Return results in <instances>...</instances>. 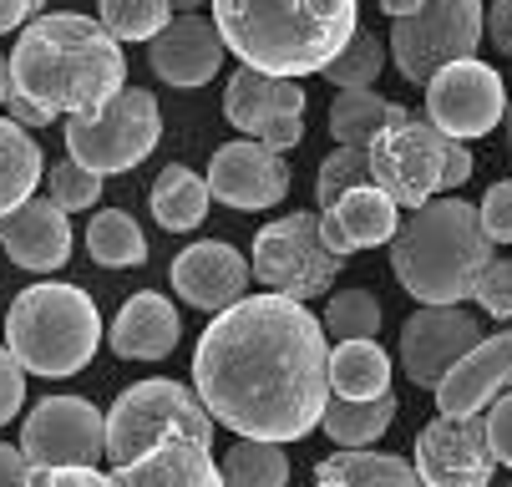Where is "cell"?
<instances>
[{"label":"cell","instance_id":"obj_49","mask_svg":"<svg viewBox=\"0 0 512 487\" xmlns=\"http://www.w3.org/2000/svg\"><path fill=\"white\" fill-rule=\"evenodd\" d=\"M0 102H11V61L0 56Z\"/></svg>","mask_w":512,"mask_h":487},{"label":"cell","instance_id":"obj_11","mask_svg":"<svg viewBox=\"0 0 512 487\" xmlns=\"http://www.w3.org/2000/svg\"><path fill=\"white\" fill-rule=\"evenodd\" d=\"M26 462L41 467H97L107 457V411L87 396H46L26 411L21 427Z\"/></svg>","mask_w":512,"mask_h":487},{"label":"cell","instance_id":"obj_48","mask_svg":"<svg viewBox=\"0 0 512 487\" xmlns=\"http://www.w3.org/2000/svg\"><path fill=\"white\" fill-rule=\"evenodd\" d=\"M416 6H421V0H381V11H386L391 21H401V16H411Z\"/></svg>","mask_w":512,"mask_h":487},{"label":"cell","instance_id":"obj_46","mask_svg":"<svg viewBox=\"0 0 512 487\" xmlns=\"http://www.w3.org/2000/svg\"><path fill=\"white\" fill-rule=\"evenodd\" d=\"M6 107H11V122H21V127H46V122H56L46 107H36V102H31V97H21V92H11V102H6Z\"/></svg>","mask_w":512,"mask_h":487},{"label":"cell","instance_id":"obj_25","mask_svg":"<svg viewBox=\"0 0 512 487\" xmlns=\"http://www.w3.org/2000/svg\"><path fill=\"white\" fill-rule=\"evenodd\" d=\"M148 203H153V219H158L168 234H188V229H198V224L208 219L213 188H208V178H198L193 168H178V163H173V168L158 173Z\"/></svg>","mask_w":512,"mask_h":487},{"label":"cell","instance_id":"obj_17","mask_svg":"<svg viewBox=\"0 0 512 487\" xmlns=\"http://www.w3.org/2000/svg\"><path fill=\"white\" fill-rule=\"evenodd\" d=\"M512 391V330L487 335L477 351H467L452 376L436 386V411L442 416H487L497 396Z\"/></svg>","mask_w":512,"mask_h":487},{"label":"cell","instance_id":"obj_26","mask_svg":"<svg viewBox=\"0 0 512 487\" xmlns=\"http://www.w3.org/2000/svg\"><path fill=\"white\" fill-rule=\"evenodd\" d=\"M396 396L381 401H330L320 416V432L340 447V452H365L371 442H381V432L396 422Z\"/></svg>","mask_w":512,"mask_h":487},{"label":"cell","instance_id":"obj_10","mask_svg":"<svg viewBox=\"0 0 512 487\" xmlns=\"http://www.w3.org/2000/svg\"><path fill=\"white\" fill-rule=\"evenodd\" d=\"M249 264L269 295L300 300V305L320 300L340 274V254H330V244L320 234V214H284V219L264 224L254 234Z\"/></svg>","mask_w":512,"mask_h":487},{"label":"cell","instance_id":"obj_23","mask_svg":"<svg viewBox=\"0 0 512 487\" xmlns=\"http://www.w3.org/2000/svg\"><path fill=\"white\" fill-rule=\"evenodd\" d=\"M330 391L335 401H381L391 396V356L376 340H345L330 351Z\"/></svg>","mask_w":512,"mask_h":487},{"label":"cell","instance_id":"obj_18","mask_svg":"<svg viewBox=\"0 0 512 487\" xmlns=\"http://www.w3.org/2000/svg\"><path fill=\"white\" fill-rule=\"evenodd\" d=\"M112 487H229V482L224 467L213 462V442L178 432L153 452L112 467Z\"/></svg>","mask_w":512,"mask_h":487},{"label":"cell","instance_id":"obj_37","mask_svg":"<svg viewBox=\"0 0 512 487\" xmlns=\"http://www.w3.org/2000/svg\"><path fill=\"white\" fill-rule=\"evenodd\" d=\"M46 183H51V203L66 208V214H82V208H97V203H102V173L82 168L77 158L56 163V168L46 173Z\"/></svg>","mask_w":512,"mask_h":487},{"label":"cell","instance_id":"obj_7","mask_svg":"<svg viewBox=\"0 0 512 487\" xmlns=\"http://www.w3.org/2000/svg\"><path fill=\"white\" fill-rule=\"evenodd\" d=\"M391 61L411 87H426L436 72L457 61H477V46L487 41V11L482 0H421L411 16L391 26Z\"/></svg>","mask_w":512,"mask_h":487},{"label":"cell","instance_id":"obj_52","mask_svg":"<svg viewBox=\"0 0 512 487\" xmlns=\"http://www.w3.org/2000/svg\"><path fill=\"white\" fill-rule=\"evenodd\" d=\"M315 487H340V482H315Z\"/></svg>","mask_w":512,"mask_h":487},{"label":"cell","instance_id":"obj_50","mask_svg":"<svg viewBox=\"0 0 512 487\" xmlns=\"http://www.w3.org/2000/svg\"><path fill=\"white\" fill-rule=\"evenodd\" d=\"M198 6H213V0H173V11H183V16H198Z\"/></svg>","mask_w":512,"mask_h":487},{"label":"cell","instance_id":"obj_45","mask_svg":"<svg viewBox=\"0 0 512 487\" xmlns=\"http://www.w3.org/2000/svg\"><path fill=\"white\" fill-rule=\"evenodd\" d=\"M41 16V0H0V36H6V31H26L31 21Z\"/></svg>","mask_w":512,"mask_h":487},{"label":"cell","instance_id":"obj_4","mask_svg":"<svg viewBox=\"0 0 512 487\" xmlns=\"http://www.w3.org/2000/svg\"><path fill=\"white\" fill-rule=\"evenodd\" d=\"M492 239L482 229L477 203L467 198H431L411 219H401V234L391 239V269L411 300L421 305H462L472 300L482 269L492 264Z\"/></svg>","mask_w":512,"mask_h":487},{"label":"cell","instance_id":"obj_22","mask_svg":"<svg viewBox=\"0 0 512 487\" xmlns=\"http://www.w3.org/2000/svg\"><path fill=\"white\" fill-rule=\"evenodd\" d=\"M178 335H183V320H178V305L158 290H142L132 295L117 320L107 325V345L122 356V361H163L178 351Z\"/></svg>","mask_w":512,"mask_h":487},{"label":"cell","instance_id":"obj_21","mask_svg":"<svg viewBox=\"0 0 512 487\" xmlns=\"http://www.w3.org/2000/svg\"><path fill=\"white\" fill-rule=\"evenodd\" d=\"M320 234L330 244V254L350 259L360 249H381L401 234V208L371 183V188H355L345 193L335 208H320Z\"/></svg>","mask_w":512,"mask_h":487},{"label":"cell","instance_id":"obj_1","mask_svg":"<svg viewBox=\"0 0 512 487\" xmlns=\"http://www.w3.org/2000/svg\"><path fill=\"white\" fill-rule=\"evenodd\" d=\"M193 391L244 442H300L330 406V335L284 295H249L213 315L193 351Z\"/></svg>","mask_w":512,"mask_h":487},{"label":"cell","instance_id":"obj_3","mask_svg":"<svg viewBox=\"0 0 512 487\" xmlns=\"http://www.w3.org/2000/svg\"><path fill=\"white\" fill-rule=\"evenodd\" d=\"M213 26L224 46L264 77L300 82L355 41V0H213Z\"/></svg>","mask_w":512,"mask_h":487},{"label":"cell","instance_id":"obj_14","mask_svg":"<svg viewBox=\"0 0 512 487\" xmlns=\"http://www.w3.org/2000/svg\"><path fill=\"white\" fill-rule=\"evenodd\" d=\"M482 340H487V330L472 310H462V305H421L401 325V366L416 386L436 391L452 376V366L467 351H477Z\"/></svg>","mask_w":512,"mask_h":487},{"label":"cell","instance_id":"obj_43","mask_svg":"<svg viewBox=\"0 0 512 487\" xmlns=\"http://www.w3.org/2000/svg\"><path fill=\"white\" fill-rule=\"evenodd\" d=\"M487 46L512 56V0H487Z\"/></svg>","mask_w":512,"mask_h":487},{"label":"cell","instance_id":"obj_13","mask_svg":"<svg viewBox=\"0 0 512 487\" xmlns=\"http://www.w3.org/2000/svg\"><path fill=\"white\" fill-rule=\"evenodd\" d=\"M421 487H487L497 452L487 437V416H436L411 442Z\"/></svg>","mask_w":512,"mask_h":487},{"label":"cell","instance_id":"obj_8","mask_svg":"<svg viewBox=\"0 0 512 487\" xmlns=\"http://www.w3.org/2000/svg\"><path fill=\"white\" fill-rule=\"evenodd\" d=\"M371 183L396 203V208H416L431 203L442 193V178H447V158H452V137H442L426 117H416L411 107L391 102L386 112V127L371 148Z\"/></svg>","mask_w":512,"mask_h":487},{"label":"cell","instance_id":"obj_19","mask_svg":"<svg viewBox=\"0 0 512 487\" xmlns=\"http://www.w3.org/2000/svg\"><path fill=\"white\" fill-rule=\"evenodd\" d=\"M224 36H218L213 21L203 16H178L153 46H148V61H153V72L168 82V87H208L218 77V61H224Z\"/></svg>","mask_w":512,"mask_h":487},{"label":"cell","instance_id":"obj_51","mask_svg":"<svg viewBox=\"0 0 512 487\" xmlns=\"http://www.w3.org/2000/svg\"><path fill=\"white\" fill-rule=\"evenodd\" d=\"M502 127H507V148H512V102H507V117H502Z\"/></svg>","mask_w":512,"mask_h":487},{"label":"cell","instance_id":"obj_44","mask_svg":"<svg viewBox=\"0 0 512 487\" xmlns=\"http://www.w3.org/2000/svg\"><path fill=\"white\" fill-rule=\"evenodd\" d=\"M31 462L16 442H0V487H31Z\"/></svg>","mask_w":512,"mask_h":487},{"label":"cell","instance_id":"obj_38","mask_svg":"<svg viewBox=\"0 0 512 487\" xmlns=\"http://www.w3.org/2000/svg\"><path fill=\"white\" fill-rule=\"evenodd\" d=\"M472 300L482 305V315L512 320V259H492V264L482 269V280H477Z\"/></svg>","mask_w":512,"mask_h":487},{"label":"cell","instance_id":"obj_28","mask_svg":"<svg viewBox=\"0 0 512 487\" xmlns=\"http://www.w3.org/2000/svg\"><path fill=\"white\" fill-rule=\"evenodd\" d=\"M87 254L102 269H132V264L148 259V234H142L137 219L122 214V208H102L87 224Z\"/></svg>","mask_w":512,"mask_h":487},{"label":"cell","instance_id":"obj_36","mask_svg":"<svg viewBox=\"0 0 512 487\" xmlns=\"http://www.w3.org/2000/svg\"><path fill=\"white\" fill-rule=\"evenodd\" d=\"M259 143L269 153H289L305 143V87L300 82H279V97H274V112L259 132Z\"/></svg>","mask_w":512,"mask_h":487},{"label":"cell","instance_id":"obj_47","mask_svg":"<svg viewBox=\"0 0 512 487\" xmlns=\"http://www.w3.org/2000/svg\"><path fill=\"white\" fill-rule=\"evenodd\" d=\"M467 178H472V153H467V143H452V158H447V178H442V193L462 188Z\"/></svg>","mask_w":512,"mask_h":487},{"label":"cell","instance_id":"obj_40","mask_svg":"<svg viewBox=\"0 0 512 487\" xmlns=\"http://www.w3.org/2000/svg\"><path fill=\"white\" fill-rule=\"evenodd\" d=\"M21 406H26V371L6 345H0V427H6Z\"/></svg>","mask_w":512,"mask_h":487},{"label":"cell","instance_id":"obj_33","mask_svg":"<svg viewBox=\"0 0 512 487\" xmlns=\"http://www.w3.org/2000/svg\"><path fill=\"white\" fill-rule=\"evenodd\" d=\"M320 325H325V335L335 345H345V340H376L381 335V300L371 290H340V295H330Z\"/></svg>","mask_w":512,"mask_h":487},{"label":"cell","instance_id":"obj_16","mask_svg":"<svg viewBox=\"0 0 512 487\" xmlns=\"http://www.w3.org/2000/svg\"><path fill=\"white\" fill-rule=\"evenodd\" d=\"M249 274H254V264H249L234 244H224V239H198V244H188V249L173 259L168 280H173V290H178L183 305L208 310V315H224V310H234L239 300H249Z\"/></svg>","mask_w":512,"mask_h":487},{"label":"cell","instance_id":"obj_31","mask_svg":"<svg viewBox=\"0 0 512 487\" xmlns=\"http://www.w3.org/2000/svg\"><path fill=\"white\" fill-rule=\"evenodd\" d=\"M102 26L117 41H158L173 26V0H97Z\"/></svg>","mask_w":512,"mask_h":487},{"label":"cell","instance_id":"obj_39","mask_svg":"<svg viewBox=\"0 0 512 487\" xmlns=\"http://www.w3.org/2000/svg\"><path fill=\"white\" fill-rule=\"evenodd\" d=\"M477 214H482V229L492 244H512V178H502L482 193Z\"/></svg>","mask_w":512,"mask_h":487},{"label":"cell","instance_id":"obj_20","mask_svg":"<svg viewBox=\"0 0 512 487\" xmlns=\"http://www.w3.org/2000/svg\"><path fill=\"white\" fill-rule=\"evenodd\" d=\"M0 249H6L11 264H21L31 274H56L71 259L66 208H56L51 198H31L11 219H0Z\"/></svg>","mask_w":512,"mask_h":487},{"label":"cell","instance_id":"obj_24","mask_svg":"<svg viewBox=\"0 0 512 487\" xmlns=\"http://www.w3.org/2000/svg\"><path fill=\"white\" fill-rule=\"evenodd\" d=\"M41 178H46V168H41L36 137L21 122L0 117V219H11L16 208L31 203Z\"/></svg>","mask_w":512,"mask_h":487},{"label":"cell","instance_id":"obj_5","mask_svg":"<svg viewBox=\"0 0 512 487\" xmlns=\"http://www.w3.org/2000/svg\"><path fill=\"white\" fill-rule=\"evenodd\" d=\"M102 345V315L97 300L82 285H31L6 310V351L21 361L26 376H77L92 366Z\"/></svg>","mask_w":512,"mask_h":487},{"label":"cell","instance_id":"obj_32","mask_svg":"<svg viewBox=\"0 0 512 487\" xmlns=\"http://www.w3.org/2000/svg\"><path fill=\"white\" fill-rule=\"evenodd\" d=\"M224 482L229 487H284L289 482V457L274 442H234L224 457Z\"/></svg>","mask_w":512,"mask_h":487},{"label":"cell","instance_id":"obj_2","mask_svg":"<svg viewBox=\"0 0 512 487\" xmlns=\"http://www.w3.org/2000/svg\"><path fill=\"white\" fill-rule=\"evenodd\" d=\"M11 92L31 97L51 117L97 112L127 92L122 41L97 16H82V11L36 16L11 51Z\"/></svg>","mask_w":512,"mask_h":487},{"label":"cell","instance_id":"obj_9","mask_svg":"<svg viewBox=\"0 0 512 487\" xmlns=\"http://www.w3.org/2000/svg\"><path fill=\"white\" fill-rule=\"evenodd\" d=\"M158 137H163L158 97L142 87H127L122 97H112L97 112L66 117V158H77L82 168L112 178V173L137 168L158 148Z\"/></svg>","mask_w":512,"mask_h":487},{"label":"cell","instance_id":"obj_29","mask_svg":"<svg viewBox=\"0 0 512 487\" xmlns=\"http://www.w3.org/2000/svg\"><path fill=\"white\" fill-rule=\"evenodd\" d=\"M391 102L381 92H335L330 102V137L335 148H371L386 127Z\"/></svg>","mask_w":512,"mask_h":487},{"label":"cell","instance_id":"obj_27","mask_svg":"<svg viewBox=\"0 0 512 487\" xmlns=\"http://www.w3.org/2000/svg\"><path fill=\"white\" fill-rule=\"evenodd\" d=\"M315 482H340V487H421L416 462L391 457V452H335L315 467Z\"/></svg>","mask_w":512,"mask_h":487},{"label":"cell","instance_id":"obj_35","mask_svg":"<svg viewBox=\"0 0 512 487\" xmlns=\"http://www.w3.org/2000/svg\"><path fill=\"white\" fill-rule=\"evenodd\" d=\"M355 188H371V153L365 148H335L325 163H320V178H315V198L320 208H335L345 193Z\"/></svg>","mask_w":512,"mask_h":487},{"label":"cell","instance_id":"obj_15","mask_svg":"<svg viewBox=\"0 0 512 487\" xmlns=\"http://www.w3.org/2000/svg\"><path fill=\"white\" fill-rule=\"evenodd\" d=\"M208 188L218 203L239 208V214H259V208L284 203L289 163H284V153H269L254 137H239V143H224L208 158Z\"/></svg>","mask_w":512,"mask_h":487},{"label":"cell","instance_id":"obj_34","mask_svg":"<svg viewBox=\"0 0 512 487\" xmlns=\"http://www.w3.org/2000/svg\"><path fill=\"white\" fill-rule=\"evenodd\" d=\"M386 66V46L371 31H355V41L325 66V82H335V92H376Z\"/></svg>","mask_w":512,"mask_h":487},{"label":"cell","instance_id":"obj_6","mask_svg":"<svg viewBox=\"0 0 512 487\" xmlns=\"http://www.w3.org/2000/svg\"><path fill=\"white\" fill-rule=\"evenodd\" d=\"M178 432L213 442V411L198 401L193 386L168 381V376H148V381L127 386L107 411V462L122 467Z\"/></svg>","mask_w":512,"mask_h":487},{"label":"cell","instance_id":"obj_41","mask_svg":"<svg viewBox=\"0 0 512 487\" xmlns=\"http://www.w3.org/2000/svg\"><path fill=\"white\" fill-rule=\"evenodd\" d=\"M31 487H112V472H97V467H41V472H31Z\"/></svg>","mask_w":512,"mask_h":487},{"label":"cell","instance_id":"obj_30","mask_svg":"<svg viewBox=\"0 0 512 487\" xmlns=\"http://www.w3.org/2000/svg\"><path fill=\"white\" fill-rule=\"evenodd\" d=\"M274 97H279V77H264V72H254V66H239V72L229 77V87H224V117L244 137L259 143V132H264V122L274 112Z\"/></svg>","mask_w":512,"mask_h":487},{"label":"cell","instance_id":"obj_42","mask_svg":"<svg viewBox=\"0 0 512 487\" xmlns=\"http://www.w3.org/2000/svg\"><path fill=\"white\" fill-rule=\"evenodd\" d=\"M487 437H492L497 462H507V467H512V391L492 401V411H487Z\"/></svg>","mask_w":512,"mask_h":487},{"label":"cell","instance_id":"obj_12","mask_svg":"<svg viewBox=\"0 0 512 487\" xmlns=\"http://www.w3.org/2000/svg\"><path fill=\"white\" fill-rule=\"evenodd\" d=\"M507 102L512 97L502 92V77L487 61H457L426 82V122L452 143L487 137L507 117Z\"/></svg>","mask_w":512,"mask_h":487}]
</instances>
